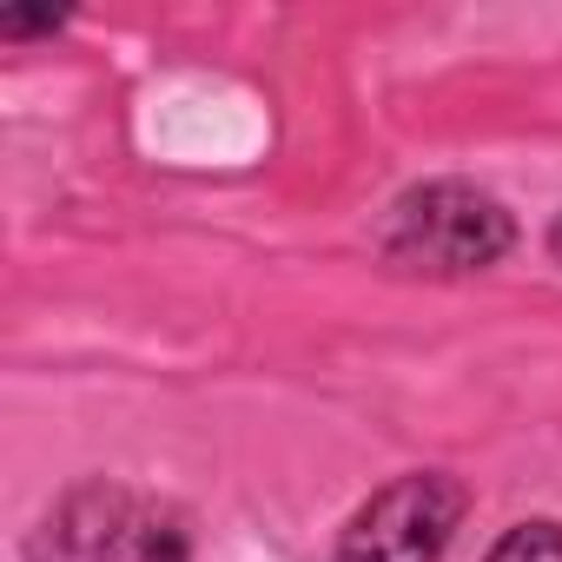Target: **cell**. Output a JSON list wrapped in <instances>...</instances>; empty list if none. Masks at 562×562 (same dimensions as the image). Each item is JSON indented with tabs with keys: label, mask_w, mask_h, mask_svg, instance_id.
<instances>
[{
	"label": "cell",
	"mask_w": 562,
	"mask_h": 562,
	"mask_svg": "<svg viewBox=\"0 0 562 562\" xmlns=\"http://www.w3.org/2000/svg\"><path fill=\"white\" fill-rule=\"evenodd\" d=\"M516 218L476 179H417L378 218V258L411 278H476L503 265Z\"/></svg>",
	"instance_id": "1"
},
{
	"label": "cell",
	"mask_w": 562,
	"mask_h": 562,
	"mask_svg": "<svg viewBox=\"0 0 562 562\" xmlns=\"http://www.w3.org/2000/svg\"><path fill=\"white\" fill-rule=\"evenodd\" d=\"M27 562H192V516L133 483L87 476L41 509Z\"/></svg>",
	"instance_id": "2"
},
{
	"label": "cell",
	"mask_w": 562,
	"mask_h": 562,
	"mask_svg": "<svg viewBox=\"0 0 562 562\" xmlns=\"http://www.w3.org/2000/svg\"><path fill=\"white\" fill-rule=\"evenodd\" d=\"M470 509V490L450 470H404L371 490L338 529L331 562H443Z\"/></svg>",
	"instance_id": "3"
},
{
	"label": "cell",
	"mask_w": 562,
	"mask_h": 562,
	"mask_svg": "<svg viewBox=\"0 0 562 562\" xmlns=\"http://www.w3.org/2000/svg\"><path fill=\"white\" fill-rule=\"evenodd\" d=\"M483 562H562V522L555 516H529V522H509Z\"/></svg>",
	"instance_id": "4"
},
{
	"label": "cell",
	"mask_w": 562,
	"mask_h": 562,
	"mask_svg": "<svg viewBox=\"0 0 562 562\" xmlns=\"http://www.w3.org/2000/svg\"><path fill=\"white\" fill-rule=\"evenodd\" d=\"M60 14H0V34L8 41H34V34H54Z\"/></svg>",
	"instance_id": "5"
},
{
	"label": "cell",
	"mask_w": 562,
	"mask_h": 562,
	"mask_svg": "<svg viewBox=\"0 0 562 562\" xmlns=\"http://www.w3.org/2000/svg\"><path fill=\"white\" fill-rule=\"evenodd\" d=\"M549 258L562 265V212H555V225H549Z\"/></svg>",
	"instance_id": "6"
}]
</instances>
